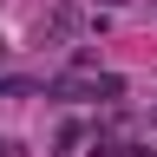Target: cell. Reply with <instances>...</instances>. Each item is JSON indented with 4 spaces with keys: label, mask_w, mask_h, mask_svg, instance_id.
<instances>
[{
    "label": "cell",
    "mask_w": 157,
    "mask_h": 157,
    "mask_svg": "<svg viewBox=\"0 0 157 157\" xmlns=\"http://www.w3.org/2000/svg\"><path fill=\"white\" fill-rule=\"evenodd\" d=\"M0 157H26V144L20 137H0Z\"/></svg>",
    "instance_id": "1"
}]
</instances>
